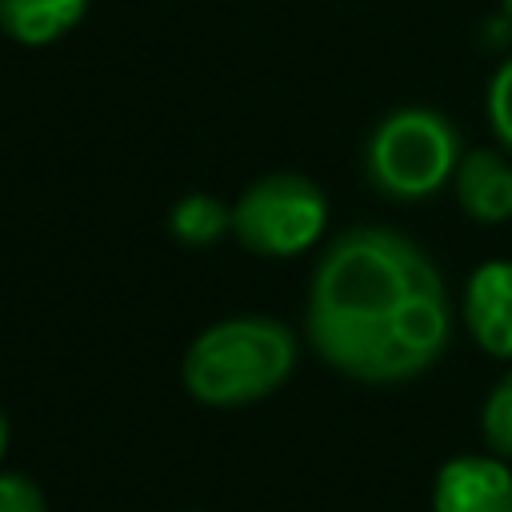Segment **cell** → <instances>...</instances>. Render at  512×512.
<instances>
[{
  "instance_id": "6da1fadb",
  "label": "cell",
  "mask_w": 512,
  "mask_h": 512,
  "mask_svg": "<svg viewBox=\"0 0 512 512\" xmlns=\"http://www.w3.org/2000/svg\"><path fill=\"white\" fill-rule=\"evenodd\" d=\"M312 352L348 380L404 384L452 340V300L432 256L396 228L356 224L328 240L304 308Z\"/></svg>"
},
{
  "instance_id": "7a4b0ae2",
  "label": "cell",
  "mask_w": 512,
  "mask_h": 512,
  "mask_svg": "<svg viewBox=\"0 0 512 512\" xmlns=\"http://www.w3.org/2000/svg\"><path fill=\"white\" fill-rule=\"evenodd\" d=\"M296 332L272 316L208 324L184 352V388L208 408H244L272 396L296 368Z\"/></svg>"
},
{
  "instance_id": "3957f363",
  "label": "cell",
  "mask_w": 512,
  "mask_h": 512,
  "mask_svg": "<svg viewBox=\"0 0 512 512\" xmlns=\"http://www.w3.org/2000/svg\"><path fill=\"white\" fill-rule=\"evenodd\" d=\"M464 156L460 128L436 108H392L364 144V172L376 192L416 204L452 184Z\"/></svg>"
},
{
  "instance_id": "277c9868",
  "label": "cell",
  "mask_w": 512,
  "mask_h": 512,
  "mask_svg": "<svg viewBox=\"0 0 512 512\" xmlns=\"http://www.w3.org/2000/svg\"><path fill=\"white\" fill-rule=\"evenodd\" d=\"M328 228V200L300 172H268L232 204V236L256 256H296Z\"/></svg>"
},
{
  "instance_id": "5b68a950",
  "label": "cell",
  "mask_w": 512,
  "mask_h": 512,
  "mask_svg": "<svg viewBox=\"0 0 512 512\" xmlns=\"http://www.w3.org/2000/svg\"><path fill=\"white\" fill-rule=\"evenodd\" d=\"M432 512H512V468L500 456H452L432 480Z\"/></svg>"
},
{
  "instance_id": "8992f818",
  "label": "cell",
  "mask_w": 512,
  "mask_h": 512,
  "mask_svg": "<svg viewBox=\"0 0 512 512\" xmlns=\"http://www.w3.org/2000/svg\"><path fill=\"white\" fill-rule=\"evenodd\" d=\"M464 324L488 356L512 360V260H484L468 276Z\"/></svg>"
},
{
  "instance_id": "52a82bcc",
  "label": "cell",
  "mask_w": 512,
  "mask_h": 512,
  "mask_svg": "<svg viewBox=\"0 0 512 512\" xmlns=\"http://www.w3.org/2000/svg\"><path fill=\"white\" fill-rule=\"evenodd\" d=\"M456 204L480 224L512 220V164L496 148H468L452 176Z\"/></svg>"
},
{
  "instance_id": "ba28073f",
  "label": "cell",
  "mask_w": 512,
  "mask_h": 512,
  "mask_svg": "<svg viewBox=\"0 0 512 512\" xmlns=\"http://www.w3.org/2000/svg\"><path fill=\"white\" fill-rule=\"evenodd\" d=\"M88 12V0H0V32L24 48L68 36Z\"/></svg>"
},
{
  "instance_id": "9c48e42d",
  "label": "cell",
  "mask_w": 512,
  "mask_h": 512,
  "mask_svg": "<svg viewBox=\"0 0 512 512\" xmlns=\"http://www.w3.org/2000/svg\"><path fill=\"white\" fill-rule=\"evenodd\" d=\"M168 232L184 248H212L232 232V204L208 192H188L168 208Z\"/></svg>"
},
{
  "instance_id": "30bf717a",
  "label": "cell",
  "mask_w": 512,
  "mask_h": 512,
  "mask_svg": "<svg viewBox=\"0 0 512 512\" xmlns=\"http://www.w3.org/2000/svg\"><path fill=\"white\" fill-rule=\"evenodd\" d=\"M480 432H484V444L492 456L512 460V372H504L492 384V392L480 408Z\"/></svg>"
},
{
  "instance_id": "8fae6325",
  "label": "cell",
  "mask_w": 512,
  "mask_h": 512,
  "mask_svg": "<svg viewBox=\"0 0 512 512\" xmlns=\"http://www.w3.org/2000/svg\"><path fill=\"white\" fill-rule=\"evenodd\" d=\"M484 112H488V128H492L496 144L504 152H512V56L492 72L488 96H484Z\"/></svg>"
},
{
  "instance_id": "7c38bea8",
  "label": "cell",
  "mask_w": 512,
  "mask_h": 512,
  "mask_svg": "<svg viewBox=\"0 0 512 512\" xmlns=\"http://www.w3.org/2000/svg\"><path fill=\"white\" fill-rule=\"evenodd\" d=\"M0 512H48V500L36 480L20 472H0Z\"/></svg>"
},
{
  "instance_id": "4fadbf2b",
  "label": "cell",
  "mask_w": 512,
  "mask_h": 512,
  "mask_svg": "<svg viewBox=\"0 0 512 512\" xmlns=\"http://www.w3.org/2000/svg\"><path fill=\"white\" fill-rule=\"evenodd\" d=\"M480 36H484L488 48H496V44H512V16L504 12V16H496V20H484Z\"/></svg>"
},
{
  "instance_id": "5bb4252c",
  "label": "cell",
  "mask_w": 512,
  "mask_h": 512,
  "mask_svg": "<svg viewBox=\"0 0 512 512\" xmlns=\"http://www.w3.org/2000/svg\"><path fill=\"white\" fill-rule=\"evenodd\" d=\"M4 452H8V416L0 412V460H4Z\"/></svg>"
},
{
  "instance_id": "9a60e30c",
  "label": "cell",
  "mask_w": 512,
  "mask_h": 512,
  "mask_svg": "<svg viewBox=\"0 0 512 512\" xmlns=\"http://www.w3.org/2000/svg\"><path fill=\"white\" fill-rule=\"evenodd\" d=\"M500 8H504V12H508V16H512V0H500Z\"/></svg>"
}]
</instances>
